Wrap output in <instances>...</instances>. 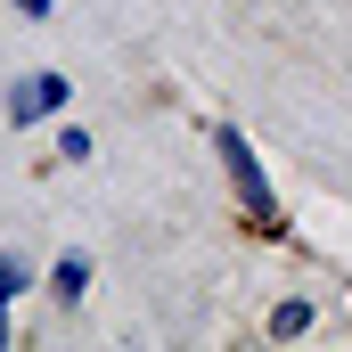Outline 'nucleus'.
<instances>
[{"label":"nucleus","mask_w":352,"mask_h":352,"mask_svg":"<svg viewBox=\"0 0 352 352\" xmlns=\"http://www.w3.org/2000/svg\"><path fill=\"white\" fill-rule=\"evenodd\" d=\"M16 16H50V0H16Z\"/></svg>","instance_id":"423d86ee"},{"label":"nucleus","mask_w":352,"mask_h":352,"mask_svg":"<svg viewBox=\"0 0 352 352\" xmlns=\"http://www.w3.org/2000/svg\"><path fill=\"white\" fill-rule=\"evenodd\" d=\"M66 98H74V90H66V74H50V66H41V74H25V82L8 90V123H16V131H33V123H50Z\"/></svg>","instance_id":"f03ea898"},{"label":"nucleus","mask_w":352,"mask_h":352,"mask_svg":"<svg viewBox=\"0 0 352 352\" xmlns=\"http://www.w3.org/2000/svg\"><path fill=\"white\" fill-rule=\"evenodd\" d=\"M25 287H33V270H25V254H0V311H8V303H16ZM0 344H8V320H0Z\"/></svg>","instance_id":"20e7f679"},{"label":"nucleus","mask_w":352,"mask_h":352,"mask_svg":"<svg viewBox=\"0 0 352 352\" xmlns=\"http://www.w3.org/2000/svg\"><path fill=\"white\" fill-rule=\"evenodd\" d=\"M50 295H58V303H82V295H90V254H58V270H50Z\"/></svg>","instance_id":"7ed1b4c3"},{"label":"nucleus","mask_w":352,"mask_h":352,"mask_svg":"<svg viewBox=\"0 0 352 352\" xmlns=\"http://www.w3.org/2000/svg\"><path fill=\"white\" fill-rule=\"evenodd\" d=\"M303 328H311V303H278L270 311V336H303Z\"/></svg>","instance_id":"39448f33"},{"label":"nucleus","mask_w":352,"mask_h":352,"mask_svg":"<svg viewBox=\"0 0 352 352\" xmlns=\"http://www.w3.org/2000/svg\"><path fill=\"white\" fill-rule=\"evenodd\" d=\"M213 156H221V173H230V188H238V205H246V221L254 230H278V197H270V173H263V156L246 148V131H213Z\"/></svg>","instance_id":"f257e3e1"}]
</instances>
